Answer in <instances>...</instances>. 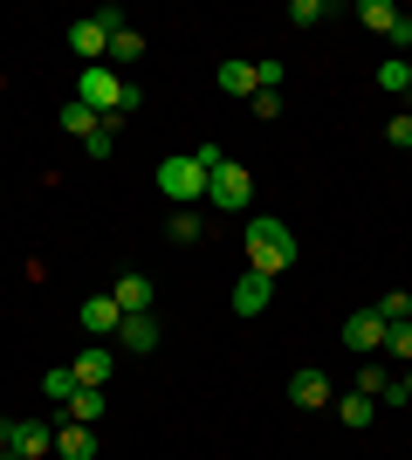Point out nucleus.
I'll list each match as a JSON object with an SVG mask.
<instances>
[{"label": "nucleus", "instance_id": "1", "mask_svg": "<svg viewBox=\"0 0 412 460\" xmlns=\"http://www.w3.org/2000/svg\"><path fill=\"white\" fill-rule=\"evenodd\" d=\"M76 103H83V111H97L103 124L118 131L124 117L137 111V83H124L110 62H97V69H83V76H76Z\"/></svg>", "mask_w": 412, "mask_h": 460}, {"label": "nucleus", "instance_id": "2", "mask_svg": "<svg viewBox=\"0 0 412 460\" xmlns=\"http://www.w3.org/2000/svg\"><path fill=\"white\" fill-rule=\"evenodd\" d=\"M241 248H248V269L255 275H289L295 269V234L275 220V213H261V220H248V234H241Z\"/></svg>", "mask_w": 412, "mask_h": 460}, {"label": "nucleus", "instance_id": "3", "mask_svg": "<svg viewBox=\"0 0 412 460\" xmlns=\"http://www.w3.org/2000/svg\"><path fill=\"white\" fill-rule=\"evenodd\" d=\"M118 28H124L118 7H97L90 21H76V28H69V49L83 56V69H97V62L110 56V35H118Z\"/></svg>", "mask_w": 412, "mask_h": 460}, {"label": "nucleus", "instance_id": "4", "mask_svg": "<svg viewBox=\"0 0 412 460\" xmlns=\"http://www.w3.org/2000/svg\"><path fill=\"white\" fill-rule=\"evenodd\" d=\"M158 192H165L172 207H199V199H206V172L193 165V152H179V158L158 165Z\"/></svg>", "mask_w": 412, "mask_h": 460}, {"label": "nucleus", "instance_id": "5", "mask_svg": "<svg viewBox=\"0 0 412 460\" xmlns=\"http://www.w3.org/2000/svg\"><path fill=\"white\" fill-rule=\"evenodd\" d=\"M248 199H255V179H248L234 158H227V165L206 179V207H220V213H248Z\"/></svg>", "mask_w": 412, "mask_h": 460}, {"label": "nucleus", "instance_id": "6", "mask_svg": "<svg viewBox=\"0 0 412 460\" xmlns=\"http://www.w3.org/2000/svg\"><path fill=\"white\" fill-rule=\"evenodd\" d=\"M385 337H392V323H385L378 309H357V316H344V344H351L357 358H372V350H385Z\"/></svg>", "mask_w": 412, "mask_h": 460}, {"label": "nucleus", "instance_id": "7", "mask_svg": "<svg viewBox=\"0 0 412 460\" xmlns=\"http://www.w3.org/2000/svg\"><path fill=\"white\" fill-rule=\"evenodd\" d=\"M357 21H364L372 35H392V41H406V56H412V21L399 14V0H364V7H357Z\"/></svg>", "mask_w": 412, "mask_h": 460}, {"label": "nucleus", "instance_id": "8", "mask_svg": "<svg viewBox=\"0 0 412 460\" xmlns=\"http://www.w3.org/2000/svg\"><path fill=\"white\" fill-rule=\"evenodd\" d=\"M56 454V426L48 420H14V460H41Z\"/></svg>", "mask_w": 412, "mask_h": 460}, {"label": "nucleus", "instance_id": "9", "mask_svg": "<svg viewBox=\"0 0 412 460\" xmlns=\"http://www.w3.org/2000/svg\"><path fill=\"white\" fill-rule=\"evenodd\" d=\"M289 405L316 412V405H337V392H330V378H323V371H295V378H289Z\"/></svg>", "mask_w": 412, "mask_h": 460}, {"label": "nucleus", "instance_id": "10", "mask_svg": "<svg viewBox=\"0 0 412 460\" xmlns=\"http://www.w3.org/2000/svg\"><path fill=\"white\" fill-rule=\"evenodd\" d=\"M76 316H83V330H90V337H118V323H124L118 296H90V303H83Z\"/></svg>", "mask_w": 412, "mask_h": 460}, {"label": "nucleus", "instance_id": "11", "mask_svg": "<svg viewBox=\"0 0 412 460\" xmlns=\"http://www.w3.org/2000/svg\"><path fill=\"white\" fill-rule=\"evenodd\" d=\"M110 296H118V309H124V316H152V282H145L137 269H124Z\"/></svg>", "mask_w": 412, "mask_h": 460}, {"label": "nucleus", "instance_id": "12", "mask_svg": "<svg viewBox=\"0 0 412 460\" xmlns=\"http://www.w3.org/2000/svg\"><path fill=\"white\" fill-rule=\"evenodd\" d=\"M268 296H275V282L248 269V275L234 282V316H261V309H268Z\"/></svg>", "mask_w": 412, "mask_h": 460}, {"label": "nucleus", "instance_id": "13", "mask_svg": "<svg viewBox=\"0 0 412 460\" xmlns=\"http://www.w3.org/2000/svg\"><path fill=\"white\" fill-rule=\"evenodd\" d=\"M56 454H62V460H97V433H90V426H76V420H62V426H56Z\"/></svg>", "mask_w": 412, "mask_h": 460}, {"label": "nucleus", "instance_id": "14", "mask_svg": "<svg viewBox=\"0 0 412 460\" xmlns=\"http://www.w3.org/2000/svg\"><path fill=\"white\" fill-rule=\"evenodd\" d=\"M69 371H76V385H97V392H103V385H110V371H118V350H103V344H97V350H83Z\"/></svg>", "mask_w": 412, "mask_h": 460}, {"label": "nucleus", "instance_id": "15", "mask_svg": "<svg viewBox=\"0 0 412 460\" xmlns=\"http://www.w3.org/2000/svg\"><path fill=\"white\" fill-rule=\"evenodd\" d=\"M220 90L227 96H248V103H255V90H261V76H255V62H220Z\"/></svg>", "mask_w": 412, "mask_h": 460}, {"label": "nucleus", "instance_id": "16", "mask_svg": "<svg viewBox=\"0 0 412 460\" xmlns=\"http://www.w3.org/2000/svg\"><path fill=\"white\" fill-rule=\"evenodd\" d=\"M199 234H206V220H199V207H172V220H165V241H172V248H193Z\"/></svg>", "mask_w": 412, "mask_h": 460}, {"label": "nucleus", "instance_id": "17", "mask_svg": "<svg viewBox=\"0 0 412 460\" xmlns=\"http://www.w3.org/2000/svg\"><path fill=\"white\" fill-rule=\"evenodd\" d=\"M118 344L124 350H158V316H124V323H118Z\"/></svg>", "mask_w": 412, "mask_h": 460}, {"label": "nucleus", "instance_id": "18", "mask_svg": "<svg viewBox=\"0 0 412 460\" xmlns=\"http://www.w3.org/2000/svg\"><path fill=\"white\" fill-rule=\"evenodd\" d=\"M62 412H69L76 426H97L103 420V392H97V385H76V399L62 405Z\"/></svg>", "mask_w": 412, "mask_h": 460}, {"label": "nucleus", "instance_id": "19", "mask_svg": "<svg viewBox=\"0 0 412 460\" xmlns=\"http://www.w3.org/2000/svg\"><path fill=\"white\" fill-rule=\"evenodd\" d=\"M41 399L69 405V399H76V371H69V365H48V371H41Z\"/></svg>", "mask_w": 412, "mask_h": 460}, {"label": "nucleus", "instance_id": "20", "mask_svg": "<svg viewBox=\"0 0 412 460\" xmlns=\"http://www.w3.org/2000/svg\"><path fill=\"white\" fill-rule=\"evenodd\" d=\"M372 412H378V405L364 399V392H344V399H337V420L351 426V433H364V426H372Z\"/></svg>", "mask_w": 412, "mask_h": 460}, {"label": "nucleus", "instance_id": "21", "mask_svg": "<svg viewBox=\"0 0 412 460\" xmlns=\"http://www.w3.org/2000/svg\"><path fill=\"white\" fill-rule=\"evenodd\" d=\"M110 62H118V69L145 62V35H137V28H118V35H110Z\"/></svg>", "mask_w": 412, "mask_h": 460}, {"label": "nucleus", "instance_id": "22", "mask_svg": "<svg viewBox=\"0 0 412 460\" xmlns=\"http://www.w3.org/2000/svg\"><path fill=\"white\" fill-rule=\"evenodd\" d=\"M97 124H103V117H97V111H83L76 96L62 103V131H76V145H83V137H90V131H97Z\"/></svg>", "mask_w": 412, "mask_h": 460}, {"label": "nucleus", "instance_id": "23", "mask_svg": "<svg viewBox=\"0 0 412 460\" xmlns=\"http://www.w3.org/2000/svg\"><path fill=\"white\" fill-rule=\"evenodd\" d=\"M323 21H330L323 0H289V28H323Z\"/></svg>", "mask_w": 412, "mask_h": 460}, {"label": "nucleus", "instance_id": "24", "mask_svg": "<svg viewBox=\"0 0 412 460\" xmlns=\"http://www.w3.org/2000/svg\"><path fill=\"white\" fill-rule=\"evenodd\" d=\"M378 316H385V323H412V296H406V288H392V296H378Z\"/></svg>", "mask_w": 412, "mask_h": 460}, {"label": "nucleus", "instance_id": "25", "mask_svg": "<svg viewBox=\"0 0 412 460\" xmlns=\"http://www.w3.org/2000/svg\"><path fill=\"white\" fill-rule=\"evenodd\" d=\"M372 76H378V90H392V96H406V56H399V62H378Z\"/></svg>", "mask_w": 412, "mask_h": 460}, {"label": "nucleus", "instance_id": "26", "mask_svg": "<svg viewBox=\"0 0 412 460\" xmlns=\"http://www.w3.org/2000/svg\"><path fill=\"white\" fill-rule=\"evenodd\" d=\"M110 145H118V131H110V124H97V131L83 137V152H90V158H110Z\"/></svg>", "mask_w": 412, "mask_h": 460}, {"label": "nucleus", "instance_id": "27", "mask_svg": "<svg viewBox=\"0 0 412 460\" xmlns=\"http://www.w3.org/2000/svg\"><path fill=\"white\" fill-rule=\"evenodd\" d=\"M385 350H392V358H412V323H392V337H385Z\"/></svg>", "mask_w": 412, "mask_h": 460}, {"label": "nucleus", "instance_id": "28", "mask_svg": "<svg viewBox=\"0 0 412 460\" xmlns=\"http://www.w3.org/2000/svg\"><path fill=\"white\" fill-rule=\"evenodd\" d=\"M385 137H392V145H406V152H412V117H406V111H399V117H392V124H385Z\"/></svg>", "mask_w": 412, "mask_h": 460}, {"label": "nucleus", "instance_id": "29", "mask_svg": "<svg viewBox=\"0 0 412 460\" xmlns=\"http://www.w3.org/2000/svg\"><path fill=\"white\" fill-rule=\"evenodd\" d=\"M255 117H261V124H268V117H282V96H275V90H255Z\"/></svg>", "mask_w": 412, "mask_h": 460}, {"label": "nucleus", "instance_id": "30", "mask_svg": "<svg viewBox=\"0 0 412 460\" xmlns=\"http://www.w3.org/2000/svg\"><path fill=\"white\" fill-rule=\"evenodd\" d=\"M385 385H392V378H378V371H372V365L357 371V392H364V399H378V392H385Z\"/></svg>", "mask_w": 412, "mask_h": 460}, {"label": "nucleus", "instance_id": "31", "mask_svg": "<svg viewBox=\"0 0 412 460\" xmlns=\"http://www.w3.org/2000/svg\"><path fill=\"white\" fill-rule=\"evenodd\" d=\"M255 76H261V90H275V83H282V62L261 56V62H255Z\"/></svg>", "mask_w": 412, "mask_h": 460}, {"label": "nucleus", "instance_id": "32", "mask_svg": "<svg viewBox=\"0 0 412 460\" xmlns=\"http://www.w3.org/2000/svg\"><path fill=\"white\" fill-rule=\"evenodd\" d=\"M0 454H14V420H0Z\"/></svg>", "mask_w": 412, "mask_h": 460}, {"label": "nucleus", "instance_id": "33", "mask_svg": "<svg viewBox=\"0 0 412 460\" xmlns=\"http://www.w3.org/2000/svg\"><path fill=\"white\" fill-rule=\"evenodd\" d=\"M406 96H412V56H406Z\"/></svg>", "mask_w": 412, "mask_h": 460}, {"label": "nucleus", "instance_id": "34", "mask_svg": "<svg viewBox=\"0 0 412 460\" xmlns=\"http://www.w3.org/2000/svg\"><path fill=\"white\" fill-rule=\"evenodd\" d=\"M399 385H406V399H412V371H406V378H399Z\"/></svg>", "mask_w": 412, "mask_h": 460}, {"label": "nucleus", "instance_id": "35", "mask_svg": "<svg viewBox=\"0 0 412 460\" xmlns=\"http://www.w3.org/2000/svg\"><path fill=\"white\" fill-rule=\"evenodd\" d=\"M0 460H14V454H0Z\"/></svg>", "mask_w": 412, "mask_h": 460}, {"label": "nucleus", "instance_id": "36", "mask_svg": "<svg viewBox=\"0 0 412 460\" xmlns=\"http://www.w3.org/2000/svg\"><path fill=\"white\" fill-rule=\"evenodd\" d=\"M406 117H412V103H406Z\"/></svg>", "mask_w": 412, "mask_h": 460}]
</instances>
